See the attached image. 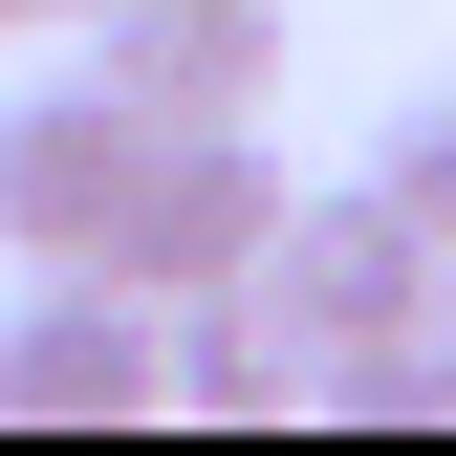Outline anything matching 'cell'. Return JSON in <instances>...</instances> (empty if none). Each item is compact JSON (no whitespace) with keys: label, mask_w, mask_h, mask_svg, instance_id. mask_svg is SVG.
<instances>
[{"label":"cell","mask_w":456,"mask_h":456,"mask_svg":"<svg viewBox=\"0 0 456 456\" xmlns=\"http://www.w3.org/2000/svg\"><path fill=\"white\" fill-rule=\"evenodd\" d=\"M370 196L413 217L435 261H456V87H413V109H391V131H370Z\"/></svg>","instance_id":"52a82bcc"},{"label":"cell","mask_w":456,"mask_h":456,"mask_svg":"<svg viewBox=\"0 0 456 456\" xmlns=\"http://www.w3.org/2000/svg\"><path fill=\"white\" fill-rule=\"evenodd\" d=\"M413 348H435V413H456V261H435V326H413Z\"/></svg>","instance_id":"ba28073f"},{"label":"cell","mask_w":456,"mask_h":456,"mask_svg":"<svg viewBox=\"0 0 456 456\" xmlns=\"http://www.w3.org/2000/svg\"><path fill=\"white\" fill-rule=\"evenodd\" d=\"M87 66L152 131H240V109H282V0H87Z\"/></svg>","instance_id":"5b68a950"},{"label":"cell","mask_w":456,"mask_h":456,"mask_svg":"<svg viewBox=\"0 0 456 456\" xmlns=\"http://www.w3.org/2000/svg\"><path fill=\"white\" fill-rule=\"evenodd\" d=\"M44 22H87V0H44Z\"/></svg>","instance_id":"30bf717a"},{"label":"cell","mask_w":456,"mask_h":456,"mask_svg":"<svg viewBox=\"0 0 456 456\" xmlns=\"http://www.w3.org/2000/svg\"><path fill=\"white\" fill-rule=\"evenodd\" d=\"M0 22H44V0H0Z\"/></svg>","instance_id":"9c48e42d"},{"label":"cell","mask_w":456,"mask_h":456,"mask_svg":"<svg viewBox=\"0 0 456 456\" xmlns=\"http://www.w3.org/2000/svg\"><path fill=\"white\" fill-rule=\"evenodd\" d=\"M131 175H152V109L109 87V66L22 87V109H0V261H109Z\"/></svg>","instance_id":"277c9868"},{"label":"cell","mask_w":456,"mask_h":456,"mask_svg":"<svg viewBox=\"0 0 456 456\" xmlns=\"http://www.w3.org/2000/svg\"><path fill=\"white\" fill-rule=\"evenodd\" d=\"M282 196H305V175L261 152V109H240V131H152L131 217H109V282H152V305H196V282H261Z\"/></svg>","instance_id":"7a4b0ae2"},{"label":"cell","mask_w":456,"mask_h":456,"mask_svg":"<svg viewBox=\"0 0 456 456\" xmlns=\"http://www.w3.org/2000/svg\"><path fill=\"white\" fill-rule=\"evenodd\" d=\"M282 391H305V326L261 282H196L175 305V413H282Z\"/></svg>","instance_id":"8992f818"},{"label":"cell","mask_w":456,"mask_h":456,"mask_svg":"<svg viewBox=\"0 0 456 456\" xmlns=\"http://www.w3.org/2000/svg\"><path fill=\"white\" fill-rule=\"evenodd\" d=\"M261 305L305 326V391H348L370 348H413V326H435V240H413L370 175H348V196H282V240H261Z\"/></svg>","instance_id":"6da1fadb"},{"label":"cell","mask_w":456,"mask_h":456,"mask_svg":"<svg viewBox=\"0 0 456 456\" xmlns=\"http://www.w3.org/2000/svg\"><path fill=\"white\" fill-rule=\"evenodd\" d=\"M175 391V305L152 282H109V261H22V305H0V413H152Z\"/></svg>","instance_id":"3957f363"}]
</instances>
